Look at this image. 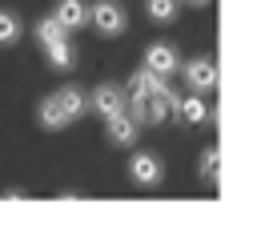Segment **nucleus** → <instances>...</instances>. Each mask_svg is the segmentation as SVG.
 <instances>
[{
    "mask_svg": "<svg viewBox=\"0 0 257 225\" xmlns=\"http://www.w3.org/2000/svg\"><path fill=\"white\" fill-rule=\"evenodd\" d=\"M205 96L201 92H193V96H177V117L185 121V125H201L205 121Z\"/></svg>",
    "mask_w": 257,
    "mask_h": 225,
    "instance_id": "11",
    "label": "nucleus"
},
{
    "mask_svg": "<svg viewBox=\"0 0 257 225\" xmlns=\"http://www.w3.org/2000/svg\"><path fill=\"white\" fill-rule=\"evenodd\" d=\"M145 68H153V72H161V76H173L177 68H181V60H177V48L173 44H149L145 48Z\"/></svg>",
    "mask_w": 257,
    "mask_h": 225,
    "instance_id": "7",
    "label": "nucleus"
},
{
    "mask_svg": "<svg viewBox=\"0 0 257 225\" xmlns=\"http://www.w3.org/2000/svg\"><path fill=\"white\" fill-rule=\"evenodd\" d=\"M165 88H169L165 76L153 72V68H137L133 80H128V92H133V96H149V92H165Z\"/></svg>",
    "mask_w": 257,
    "mask_h": 225,
    "instance_id": "8",
    "label": "nucleus"
},
{
    "mask_svg": "<svg viewBox=\"0 0 257 225\" xmlns=\"http://www.w3.org/2000/svg\"><path fill=\"white\" fill-rule=\"evenodd\" d=\"M201 173H209V177L217 181V173H221V149H217V145H213V149L201 157Z\"/></svg>",
    "mask_w": 257,
    "mask_h": 225,
    "instance_id": "16",
    "label": "nucleus"
},
{
    "mask_svg": "<svg viewBox=\"0 0 257 225\" xmlns=\"http://www.w3.org/2000/svg\"><path fill=\"white\" fill-rule=\"evenodd\" d=\"M181 72H185L189 88H193V92H201V96L217 88V64H213L209 56H197V60H189V64H185Z\"/></svg>",
    "mask_w": 257,
    "mask_h": 225,
    "instance_id": "3",
    "label": "nucleus"
},
{
    "mask_svg": "<svg viewBox=\"0 0 257 225\" xmlns=\"http://www.w3.org/2000/svg\"><path fill=\"white\" fill-rule=\"evenodd\" d=\"M145 8H149V20H157V24H169L177 16V0H149Z\"/></svg>",
    "mask_w": 257,
    "mask_h": 225,
    "instance_id": "14",
    "label": "nucleus"
},
{
    "mask_svg": "<svg viewBox=\"0 0 257 225\" xmlns=\"http://www.w3.org/2000/svg\"><path fill=\"white\" fill-rule=\"evenodd\" d=\"M60 36H68V32L56 24V16H40V20H36V40H40V48L52 44V40H60Z\"/></svg>",
    "mask_w": 257,
    "mask_h": 225,
    "instance_id": "13",
    "label": "nucleus"
},
{
    "mask_svg": "<svg viewBox=\"0 0 257 225\" xmlns=\"http://www.w3.org/2000/svg\"><path fill=\"white\" fill-rule=\"evenodd\" d=\"M88 24H92L100 36H120L124 24H128V16H124V8H120L116 0H96V4L88 8Z\"/></svg>",
    "mask_w": 257,
    "mask_h": 225,
    "instance_id": "1",
    "label": "nucleus"
},
{
    "mask_svg": "<svg viewBox=\"0 0 257 225\" xmlns=\"http://www.w3.org/2000/svg\"><path fill=\"white\" fill-rule=\"evenodd\" d=\"M185 4H193V8H205V4H209V0H185Z\"/></svg>",
    "mask_w": 257,
    "mask_h": 225,
    "instance_id": "17",
    "label": "nucleus"
},
{
    "mask_svg": "<svg viewBox=\"0 0 257 225\" xmlns=\"http://www.w3.org/2000/svg\"><path fill=\"white\" fill-rule=\"evenodd\" d=\"M36 121H40L44 129H64V125H68V113H64V104L56 100V92L40 100V108H36Z\"/></svg>",
    "mask_w": 257,
    "mask_h": 225,
    "instance_id": "9",
    "label": "nucleus"
},
{
    "mask_svg": "<svg viewBox=\"0 0 257 225\" xmlns=\"http://www.w3.org/2000/svg\"><path fill=\"white\" fill-rule=\"evenodd\" d=\"M52 16H56V24H60L64 32H80V28L88 24V4H84V0H56Z\"/></svg>",
    "mask_w": 257,
    "mask_h": 225,
    "instance_id": "6",
    "label": "nucleus"
},
{
    "mask_svg": "<svg viewBox=\"0 0 257 225\" xmlns=\"http://www.w3.org/2000/svg\"><path fill=\"white\" fill-rule=\"evenodd\" d=\"M16 40H20V20L12 12H0V48H8Z\"/></svg>",
    "mask_w": 257,
    "mask_h": 225,
    "instance_id": "15",
    "label": "nucleus"
},
{
    "mask_svg": "<svg viewBox=\"0 0 257 225\" xmlns=\"http://www.w3.org/2000/svg\"><path fill=\"white\" fill-rule=\"evenodd\" d=\"M137 133H141V121H137L128 108H120V113L104 117V137H108V145H133V141H137Z\"/></svg>",
    "mask_w": 257,
    "mask_h": 225,
    "instance_id": "2",
    "label": "nucleus"
},
{
    "mask_svg": "<svg viewBox=\"0 0 257 225\" xmlns=\"http://www.w3.org/2000/svg\"><path fill=\"white\" fill-rule=\"evenodd\" d=\"M56 100L64 104L68 121H76V117H84V113H88V96H84L80 88H72V84H68V88H60V92H56Z\"/></svg>",
    "mask_w": 257,
    "mask_h": 225,
    "instance_id": "12",
    "label": "nucleus"
},
{
    "mask_svg": "<svg viewBox=\"0 0 257 225\" xmlns=\"http://www.w3.org/2000/svg\"><path fill=\"white\" fill-rule=\"evenodd\" d=\"M128 177H133L137 185L153 189V185H161V177H165V165H161V157H157V153H137V157L128 161Z\"/></svg>",
    "mask_w": 257,
    "mask_h": 225,
    "instance_id": "4",
    "label": "nucleus"
},
{
    "mask_svg": "<svg viewBox=\"0 0 257 225\" xmlns=\"http://www.w3.org/2000/svg\"><path fill=\"white\" fill-rule=\"evenodd\" d=\"M44 52H48V60H52V68H72L76 64V48H72V40L68 36H60V40H52V44H44Z\"/></svg>",
    "mask_w": 257,
    "mask_h": 225,
    "instance_id": "10",
    "label": "nucleus"
},
{
    "mask_svg": "<svg viewBox=\"0 0 257 225\" xmlns=\"http://www.w3.org/2000/svg\"><path fill=\"white\" fill-rule=\"evenodd\" d=\"M124 100H128V92L120 88V84H96L92 88V96H88V108H96L100 117H112V113H120L124 108Z\"/></svg>",
    "mask_w": 257,
    "mask_h": 225,
    "instance_id": "5",
    "label": "nucleus"
}]
</instances>
